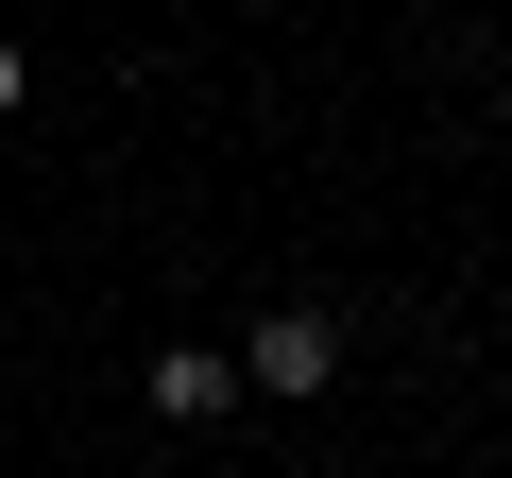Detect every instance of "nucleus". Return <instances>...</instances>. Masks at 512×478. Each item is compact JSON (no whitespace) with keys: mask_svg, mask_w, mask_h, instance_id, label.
Returning <instances> with one entry per match:
<instances>
[{"mask_svg":"<svg viewBox=\"0 0 512 478\" xmlns=\"http://www.w3.org/2000/svg\"><path fill=\"white\" fill-rule=\"evenodd\" d=\"M239 393H342V325L325 308H274V325L239 342Z\"/></svg>","mask_w":512,"mask_h":478,"instance_id":"obj_1","label":"nucleus"},{"mask_svg":"<svg viewBox=\"0 0 512 478\" xmlns=\"http://www.w3.org/2000/svg\"><path fill=\"white\" fill-rule=\"evenodd\" d=\"M222 393H239V359H205V342H171V359H154V410H171V427H205Z\"/></svg>","mask_w":512,"mask_h":478,"instance_id":"obj_2","label":"nucleus"},{"mask_svg":"<svg viewBox=\"0 0 512 478\" xmlns=\"http://www.w3.org/2000/svg\"><path fill=\"white\" fill-rule=\"evenodd\" d=\"M0 120H18V35H0Z\"/></svg>","mask_w":512,"mask_h":478,"instance_id":"obj_3","label":"nucleus"}]
</instances>
